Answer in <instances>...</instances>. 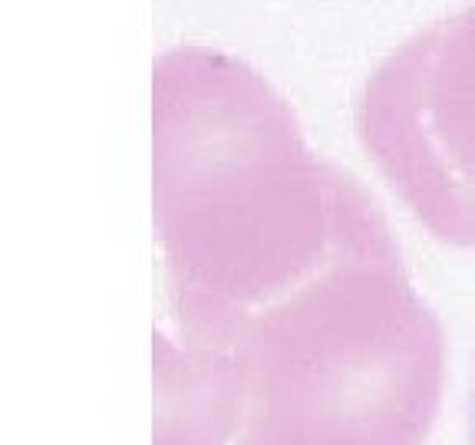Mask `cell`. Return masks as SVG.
Wrapping results in <instances>:
<instances>
[{
  "label": "cell",
  "mask_w": 475,
  "mask_h": 445,
  "mask_svg": "<svg viewBox=\"0 0 475 445\" xmlns=\"http://www.w3.org/2000/svg\"><path fill=\"white\" fill-rule=\"evenodd\" d=\"M228 370L218 363L175 366L162 350L155 445H218L228 422Z\"/></svg>",
  "instance_id": "1"
},
{
  "label": "cell",
  "mask_w": 475,
  "mask_h": 445,
  "mask_svg": "<svg viewBox=\"0 0 475 445\" xmlns=\"http://www.w3.org/2000/svg\"><path fill=\"white\" fill-rule=\"evenodd\" d=\"M466 439L475 445V366H472V383H469V399H466Z\"/></svg>",
  "instance_id": "2"
}]
</instances>
